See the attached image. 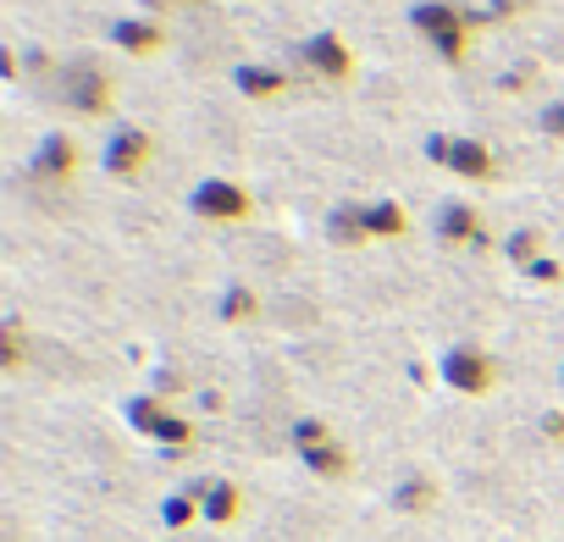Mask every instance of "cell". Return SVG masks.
Segmentation results:
<instances>
[{
  "mask_svg": "<svg viewBox=\"0 0 564 542\" xmlns=\"http://www.w3.org/2000/svg\"><path fill=\"white\" fill-rule=\"evenodd\" d=\"M410 23L437 45V56L443 62H465V45H470V18H465V7H454V0H421V7L410 12Z\"/></svg>",
  "mask_w": 564,
  "mask_h": 542,
  "instance_id": "obj_1",
  "label": "cell"
},
{
  "mask_svg": "<svg viewBox=\"0 0 564 542\" xmlns=\"http://www.w3.org/2000/svg\"><path fill=\"white\" fill-rule=\"evenodd\" d=\"M437 371H443V382H448L454 393H465V399H481V393L498 388V360H492L487 349H476V344H454Z\"/></svg>",
  "mask_w": 564,
  "mask_h": 542,
  "instance_id": "obj_2",
  "label": "cell"
},
{
  "mask_svg": "<svg viewBox=\"0 0 564 542\" xmlns=\"http://www.w3.org/2000/svg\"><path fill=\"white\" fill-rule=\"evenodd\" d=\"M426 155H432L437 166H448V172L470 177V183H492V177H498V161H492V150H487L481 139H454V133H432V139H426Z\"/></svg>",
  "mask_w": 564,
  "mask_h": 542,
  "instance_id": "obj_3",
  "label": "cell"
},
{
  "mask_svg": "<svg viewBox=\"0 0 564 542\" xmlns=\"http://www.w3.org/2000/svg\"><path fill=\"white\" fill-rule=\"evenodd\" d=\"M62 106L78 111V117H106V111H111V78H106V67L73 62V67L62 73Z\"/></svg>",
  "mask_w": 564,
  "mask_h": 542,
  "instance_id": "obj_4",
  "label": "cell"
},
{
  "mask_svg": "<svg viewBox=\"0 0 564 542\" xmlns=\"http://www.w3.org/2000/svg\"><path fill=\"white\" fill-rule=\"evenodd\" d=\"M194 210H199L205 221H243V216L254 210V199H249V188H238V183H227V177H205V183L194 188Z\"/></svg>",
  "mask_w": 564,
  "mask_h": 542,
  "instance_id": "obj_5",
  "label": "cell"
},
{
  "mask_svg": "<svg viewBox=\"0 0 564 542\" xmlns=\"http://www.w3.org/2000/svg\"><path fill=\"white\" fill-rule=\"evenodd\" d=\"M150 155H155V139L144 128H117L111 144H106V172L111 177H139L150 166Z\"/></svg>",
  "mask_w": 564,
  "mask_h": 542,
  "instance_id": "obj_6",
  "label": "cell"
},
{
  "mask_svg": "<svg viewBox=\"0 0 564 542\" xmlns=\"http://www.w3.org/2000/svg\"><path fill=\"white\" fill-rule=\"evenodd\" d=\"M300 56H305V67H311L316 78H333V84H344V78L355 73V51H349L338 34H311Z\"/></svg>",
  "mask_w": 564,
  "mask_h": 542,
  "instance_id": "obj_7",
  "label": "cell"
},
{
  "mask_svg": "<svg viewBox=\"0 0 564 542\" xmlns=\"http://www.w3.org/2000/svg\"><path fill=\"white\" fill-rule=\"evenodd\" d=\"M188 492L199 498V509H205L210 525H232V520L243 514V492H238V481H188Z\"/></svg>",
  "mask_w": 564,
  "mask_h": 542,
  "instance_id": "obj_8",
  "label": "cell"
},
{
  "mask_svg": "<svg viewBox=\"0 0 564 542\" xmlns=\"http://www.w3.org/2000/svg\"><path fill=\"white\" fill-rule=\"evenodd\" d=\"M34 172L40 177H73L78 172V144H73V133H51L45 144H40V155H34Z\"/></svg>",
  "mask_w": 564,
  "mask_h": 542,
  "instance_id": "obj_9",
  "label": "cell"
},
{
  "mask_svg": "<svg viewBox=\"0 0 564 542\" xmlns=\"http://www.w3.org/2000/svg\"><path fill=\"white\" fill-rule=\"evenodd\" d=\"M111 40H117L122 51H133V56H155V51L166 45V29L150 23V18H128V23L111 29Z\"/></svg>",
  "mask_w": 564,
  "mask_h": 542,
  "instance_id": "obj_10",
  "label": "cell"
},
{
  "mask_svg": "<svg viewBox=\"0 0 564 542\" xmlns=\"http://www.w3.org/2000/svg\"><path fill=\"white\" fill-rule=\"evenodd\" d=\"M327 238H333V243H344V249L366 243V238H371V227H366V205L344 199V205H338V210L327 216Z\"/></svg>",
  "mask_w": 564,
  "mask_h": 542,
  "instance_id": "obj_11",
  "label": "cell"
},
{
  "mask_svg": "<svg viewBox=\"0 0 564 542\" xmlns=\"http://www.w3.org/2000/svg\"><path fill=\"white\" fill-rule=\"evenodd\" d=\"M476 232H481V221H476V210H470L465 199H454V205L437 210V238H443V243H465V249H470Z\"/></svg>",
  "mask_w": 564,
  "mask_h": 542,
  "instance_id": "obj_12",
  "label": "cell"
},
{
  "mask_svg": "<svg viewBox=\"0 0 564 542\" xmlns=\"http://www.w3.org/2000/svg\"><path fill=\"white\" fill-rule=\"evenodd\" d=\"M305 465H311V476H322V481H344L349 470H355V454L333 437V443H322V448H311V454H300Z\"/></svg>",
  "mask_w": 564,
  "mask_h": 542,
  "instance_id": "obj_13",
  "label": "cell"
},
{
  "mask_svg": "<svg viewBox=\"0 0 564 542\" xmlns=\"http://www.w3.org/2000/svg\"><path fill=\"white\" fill-rule=\"evenodd\" d=\"M432 503H437V481H432V476H421V470H415V476H404V481L393 487V509H399V514H426Z\"/></svg>",
  "mask_w": 564,
  "mask_h": 542,
  "instance_id": "obj_14",
  "label": "cell"
},
{
  "mask_svg": "<svg viewBox=\"0 0 564 542\" xmlns=\"http://www.w3.org/2000/svg\"><path fill=\"white\" fill-rule=\"evenodd\" d=\"M238 89L249 100H276L282 89H289V73H276V67H238Z\"/></svg>",
  "mask_w": 564,
  "mask_h": 542,
  "instance_id": "obj_15",
  "label": "cell"
},
{
  "mask_svg": "<svg viewBox=\"0 0 564 542\" xmlns=\"http://www.w3.org/2000/svg\"><path fill=\"white\" fill-rule=\"evenodd\" d=\"M366 227H371V238H404L410 232V216L393 199H371L366 205Z\"/></svg>",
  "mask_w": 564,
  "mask_h": 542,
  "instance_id": "obj_16",
  "label": "cell"
},
{
  "mask_svg": "<svg viewBox=\"0 0 564 542\" xmlns=\"http://www.w3.org/2000/svg\"><path fill=\"white\" fill-rule=\"evenodd\" d=\"M128 421H133V432L155 437L161 421H166V399H161V393H139V399H128Z\"/></svg>",
  "mask_w": 564,
  "mask_h": 542,
  "instance_id": "obj_17",
  "label": "cell"
},
{
  "mask_svg": "<svg viewBox=\"0 0 564 542\" xmlns=\"http://www.w3.org/2000/svg\"><path fill=\"white\" fill-rule=\"evenodd\" d=\"M155 443H161L166 454H188V448H194V421H188V415H177V410H166V421H161Z\"/></svg>",
  "mask_w": 564,
  "mask_h": 542,
  "instance_id": "obj_18",
  "label": "cell"
},
{
  "mask_svg": "<svg viewBox=\"0 0 564 542\" xmlns=\"http://www.w3.org/2000/svg\"><path fill=\"white\" fill-rule=\"evenodd\" d=\"M503 249H509V260H514L520 271H531V265L542 260V232H536V227H514Z\"/></svg>",
  "mask_w": 564,
  "mask_h": 542,
  "instance_id": "obj_19",
  "label": "cell"
},
{
  "mask_svg": "<svg viewBox=\"0 0 564 542\" xmlns=\"http://www.w3.org/2000/svg\"><path fill=\"white\" fill-rule=\"evenodd\" d=\"M254 316H260V300H254V289H227V294H221V322L243 327V322H254Z\"/></svg>",
  "mask_w": 564,
  "mask_h": 542,
  "instance_id": "obj_20",
  "label": "cell"
},
{
  "mask_svg": "<svg viewBox=\"0 0 564 542\" xmlns=\"http://www.w3.org/2000/svg\"><path fill=\"white\" fill-rule=\"evenodd\" d=\"M199 514H205V509H199V498H194L188 487H183V492H172V498L161 503V520H166L172 531H183V525H194Z\"/></svg>",
  "mask_w": 564,
  "mask_h": 542,
  "instance_id": "obj_21",
  "label": "cell"
},
{
  "mask_svg": "<svg viewBox=\"0 0 564 542\" xmlns=\"http://www.w3.org/2000/svg\"><path fill=\"white\" fill-rule=\"evenodd\" d=\"M23 355H29L23 322H7V333H0V366H7V371H23Z\"/></svg>",
  "mask_w": 564,
  "mask_h": 542,
  "instance_id": "obj_22",
  "label": "cell"
},
{
  "mask_svg": "<svg viewBox=\"0 0 564 542\" xmlns=\"http://www.w3.org/2000/svg\"><path fill=\"white\" fill-rule=\"evenodd\" d=\"M322 443H333V426H327V421H316V415L294 421V448H300V454H311V448H322Z\"/></svg>",
  "mask_w": 564,
  "mask_h": 542,
  "instance_id": "obj_23",
  "label": "cell"
},
{
  "mask_svg": "<svg viewBox=\"0 0 564 542\" xmlns=\"http://www.w3.org/2000/svg\"><path fill=\"white\" fill-rule=\"evenodd\" d=\"M531 84H536V67H531V62H514V73H503V78H498V89H503V95H520V89H531Z\"/></svg>",
  "mask_w": 564,
  "mask_h": 542,
  "instance_id": "obj_24",
  "label": "cell"
},
{
  "mask_svg": "<svg viewBox=\"0 0 564 542\" xmlns=\"http://www.w3.org/2000/svg\"><path fill=\"white\" fill-rule=\"evenodd\" d=\"M520 12H531V0H487V29H492V23H509V18H520Z\"/></svg>",
  "mask_w": 564,
  "mask_h": 542,
  "instance_id": "obj_25",
  "label": "cell"
},
{
  "mask_svg": "<svg viewBox=\"0 0 564 542\" xmlns=\"http://www.w3.org/2000/svg\"><path fill=\"white\" fill-rule=\"evenodd\" d=\"M183 388H188V377H183V371H172V366H166V371H155V393H161V399H172V393H183Z\"/></svg>",
  "mask_w": 564,
  "mask_h": 542,
  "instance_id": "obj_26",
  "label": "cell"
},
{
  "mask_svg": "<svg viewBox=\"0 0 564 542\" xmlns=\"http://www.w3.org/2000/svg\"><path fill=\"white\" fill-rule=\"evenodd\" d=\"M525 278H531V283H558V278H564V265H558V260H547V254H542V260H536V265H531V271H525Z\"/></svg>",
  "mask_w": 564,
  "mask_h": 542,
  "instance_id": "obj_27",
  "label": "cell"
},
{
  "mask_svg": "<svg viewBox=\"0 0 564 542\" xmlns=\"http://www.w3.org/2000/svg\"><path fill=\"white\" fill-rule=\"evenodd\" d=\"M542 133H547V139H564V100H553V106L542 111Z\"/></svg>",
  "mask_w": 564,
  "mask_h": 542,
  "instance_id": "obj_28",
  "label": "cell"
},
{
  "mask_svg": "<svg viewBox=\"0 0 564 542\" xmlns=\"http://www.w3.org/2000/svg\"><path fill=\"white\" fill-rule=\"evenodd\" d=\"M542 437H547V443H564V410H547V415H542Z\"/></svg>",
  "mask_w": 564,
  "mask_h": 542,
  "instance_id": "obj_29",
  "label": "cell"
},
{
  "mask_svg": "<svg viewBox=\"0 0 564 542\" xmlns=\"http://www.w3.org/2000/svg\"><path fill=\"white\" fill-rule=\"evenodd\" d=\"M558 382H564V371H558Z\"/></svg>",
  "mask_w": 564,
  "mask_h": 542,
  "instance_id": "obj_30",
  "label": "cell"
}]
</instances>
